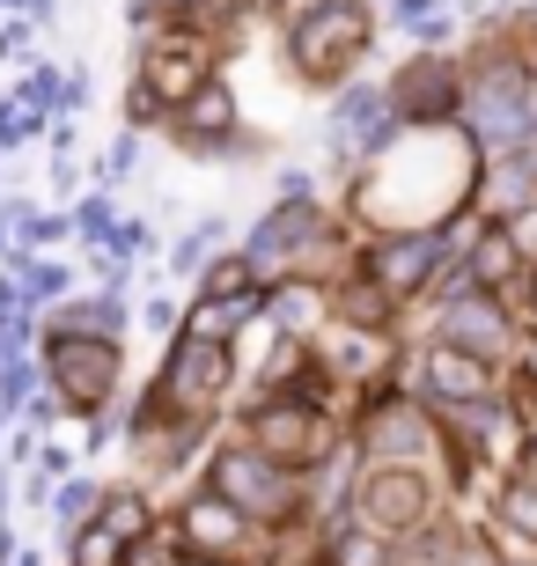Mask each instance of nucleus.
I'll list each match as a JSON object with an SVG mask.
<instances>
[{
  "label": "nucleus",
  "mask_w": 537,
  "mask_h": 566,
  "mask_svg": "<svg viewBox=\"0 0 537 566\" xmlns=\"http://www.w3.org/2000/svg\"><path fill=\"white\" fill-rule=\"evenodd\" d=\"M324 235H331V213H324L317 191H302V199H272V213L250 229L244 258H250V273H258V280H280V273H295V258L317 251Z\"/></svg>",
  "instance_id": "nucleus-11"
},
{
  "label": "nucleus",
  "mask_w": 537,
  "mask_h": 566,
  "mask_svg": "<svg viewBox=\"0 0 537 566\" xmlns=\"http://www.w3.org/2000/svg\"><path fill=\"white\" fill-rule=\"evenodd\" d=\"M96 507H104V485H89V479H74V471H66V479L52 485V515H60L66 530H82L89 515H96Z\"/></svg>",
  "instance_id": "nucleus-29"
},
{
  "label": "nucleus",
  "mask_w": 537,
  "mask_h": 566,
  "mask_svg": "<svg viewBox=\"0 0 537 566\" xmlns=\"http://www.w3.org/2000/svg\"><path fill=\"white\" fill-rule=\"evenodd\" d=\"M450 258H456V229H375L353 258V273H369L391 302H420L450 273Z\"/></svg>",
  "instance_id": "nucleus-5"
},
{
  "label": "nucleus",
  "mask_w": 537,
  "mask_h": 566,
  "mask_svg": "<svg viewBox=\"0 0 537 566\" xmlns=\"http://www.w3.org/2000/svg\"><path fill=\"white\" fill-rule=\"evenodd\" d=\"M397 310L405 302H391V294L375 287L369 273H347L339 287H331V324H361V332H391Z\"/></svg>",
  "instance_id": "nucleus-22"
},
{
  "label": "nucleus",
  "mask_w": 537,
  "mask_h": 566,
  "mask_svg": "<svg viewBox=\"0 0 537 566\" xmlns=\"http://www.w3.org/2000/svg\"><path fill=\"white\" fill-rule=\"evenodd\" d=\"M228 133H236V96H228V82L214 74V82H199L192 104L177 111V140H185L192 155H228Z\"/></svg>",
  "instance_id": "nucleus-19"
},
{
  "label": "nucleus",
  "mask_w": 537,
  "mask_h": 566,
  "mask_svg": "<svg viewBox=\"0 0 537 566\" xmlns=\"http://www.w3.org/2000/svg\"><path fill=\"white\" fill-rule=\"evenodd\" d=\"M118 338H74V332H44V382L60 390V405L74 420H96L118 398Z\"/></svg>",
  "instance_id": "nucleus-8"
},
{
  "label": "nucleus",
  "mask_w": 537,
  "mask_h": 566,
  "mask_svg": "<svg viewBox=\"0 0 537 566\" xmlns=\"http://www.w3.org/2000/svg\"><path fill=\"white\" fill-rule=\"evenodd\" d=\"M133 82H141L147 96H155V104H163L169 118H177V111L192 104V88H199V82H214V30L163 15V30H147V38H141Z\"/></svg>",
  "instance_id": "nucleus-6"
},
{
  "label": "nucleus",
  "mask_w": 537,
  "mask_h": 566,
  "mask_svg": "<svg viewBox=\"0 0 537 566\" xmlns=\"http://www.w3.org/2000/svg\"><path fill=\"white\" fill-rule=\"evenodd\" d=\"M434 338L508 368V360H516V346H523V324H516V310H508V294L472 287V294H456V302H442V316H434Z\"/></svg>",
  "instance_id": "nucleus-12"
},
{
  "label": "nucleus",
  "mask_w": 537,
  "mask_h": 566,
  "mask_svg": "<svg viewBox=\"0 0 537 566\" xmlns=\"http://www.w3.org/2000/svg\"><path fill=\"white\" fill-rule=\"evenodd\" d=\"M207 485L221 493L236 515H250L258 530H280L302 515V471H288V463H272L258 441H228V449H214L207 457Z\"/></svg>",
  "instance_id": "nucleus-3"
},
{
  "label": "nucleus",
  "mask_w": 537,
  "mask_h": 566,
  "mask_svg": "<svg viewBox=\"0 0 537 566\" xmlns=\"http://www.w3.org/2000/svg\"><path fill=\"white\" fill-rule=\"evenodd\" d=\"M22 566H38V559H22Z\"/></svg>",
  "instance_id": "nucleus-46"
},
{
  "label": "nucleus",
  "mask_w": 537,
  "mask_h": 566,
  "mask_svg": "<svg viewBox=\"0 0 537 566\" xmlns=\"http://www.w3.org/2000/svg\"><path fill=\"white\" fill-rule=\"evenodd\" d=\"M236 287H258V273H250V258H244V251L214 258L207 273H199V294H236Z\"/></svg>",
  "instance_id": "nucleus-33"
},
{
  "label": "nucleus",
  "mask_w": 537,
  "mask_h": 566,
  "mask_svg": "<svg viewBox=\"0 0 537 566\" xmlns=\"http://www.w3.org/2000/svg\"><path fill=\"white\" fill-rule=\"evenodd\" d=\"M250 434L272 463H288V471H324L339 457V420H331V405L317 398H295V390H266V398L250 405Z\"/></svg>",
  "instance_id": "nucleus-4"
},
{
  "label": "nucleus",
  "mask_w": 537,
  "mask_h": 566,
  "mask_svg": "<svg viewBox=\"0 0 537 566\" xmlns=\"http://www.w3.org/2000/svg\"><path fill=\"white\" fill-rule=\"evenodd\" d=\"M133 163H141V140H133V133H118V147H111V163H104V185H111V177H125Z\"/></svg>",
  "instance_id": "nucleus-39"
},
{
  "label": "nucleus",
  "mask_w": 537,
  "mask_h": 566,
  "mask_svg": "<svg viewBox=\"0 0 537 566\" xmlns=\"http://www.w3.org/2000/svg\"><path fill=\"white\" fill-rule=\"evenodd\" d=\"M494 515H500V530H508V537H523V545H537V479H508L494 493Z\"/></svg>",
  "instance_id": "nucleus-25"
},
{
  "label": "nucleus",
  "mask_w": 537,
  "mask_h": 566,
  "mask_svg": "<svg viewBox=\"0 0 537 566\" xmlns=\"http://www.w3.org/2000/svg\"><path fill=\"white\" fill-rule=\"evenodd\" d=\"M141 316H147V332H155V338H163V332H169V338L185 332V316H177V302H169V294H155V302H147Z\"/></svg>",
  "instance_id": "nucleus-37"
},
{
  "label": "nucleus",
  "mask_w": 537,
  "mask_h": 566,
  "mask_svg": "<svg viewBox=\"0 0 537 566\" xmlns=\"http://www.w3.org/2000/svg\"><path fill=\"white\" fill-rule=\"evenodd\" d=\"M60 88H66V74L52 60H38L30 74H22V88H16V104L22 111H60Z\"/></svg>",
  "instance_id": "nucleus-32"
},
{
  "label": "nucleus",
  "mask_w": 537,
  "mask_h": 566,
  "mask_svg": "<svg viewBox=\"0 0 537 566\" xmlns=\"http://www.w3.org/2000/svg\"><path fill=\"white\" fill-rule=\"evenodd\" d=\"M250 515H236V507L214 493V485H199L185 507H177V537H185V552H199V559H236V552L250 545Z\"/></svg>",
  "instance_id": "nucleus-15"
},
{
  "label": "nucleus",
  "mask_w": 537,
  "mask_h": 566,
  "mask_svg": "<svg viewBox=\"0 0 537 566\" xmlns=\"http://www.w3.org/2000/svg\"><path fill=\"white\" fill-rule=\"evenodd\" d=\"M118 559H125V537L104 523V507H96V515L74 530V566H118Z\"/></svg>",
  "instance_id": "nucleus-27"
},
{
  "label": "nucleus",
  "mask_w": 537,
  "mask_h": 566,
  "mask_svg": "<svg viewBox=\"0 0 537 566\" xmlns=\"http://www.w3.org/2000/svg\"><path fill=\"white\" fill-rule=\"evenodd\" d=\"M508 235H516V251H523V265H537V199L523 213H508Z\"/></svg>",
  "instance_id": "nucleus-36"
},
{
  "label": "nucleus",
  "mask_w": 537,
  "mask_h": 566,
  "mask_svg": "<svg viewBox=\"0 0 537 566\" xmlns=\"http://www.w3.org/2000/svg\"><path fill=\"white\" fill-rule=\"evenodd\" d=\"M530 441H537V434H530Z\"/></svg>",
  "instance_id": "nucleus-48"
},
{
  "label": "nucleus",
  "mask_w": 537,
  "mask_h": 566,
  "mask_svg": "<svg viewBox=\"0 0 537 566\" xmlns=\"http://www.w3.org/2000/svg\"><path fill=\"white\" fill-rule=\"evenodd\" d=\"M30 30H38V22H0V60H22V52H30Z\"/></svg>",
  "instance_id": "nucleus-40"
},
{
  "label": "nucleus",
  "mask_w": 537,
  "mask_h": 566,
  "mask_svg": "<svg viewBox=\"0 0 537 566\" xmlns=\"http://www.w3.org/2000/svg\"><path fill=\"white\" fill-rule=\"evenodd\" d=\"M317 360L331 368V382H361V390L391 382V368H397L391 332H361V324H331V338L317 346Z\"/></svg>",
  "instance_id": "nucleus-16"
},
{
  "label": "nucleus",
  "mask_w": 537,
  "mask_h": 566,
  "mask_svg": "<svg viewBox=\"0 0 537 566\" xmlns=\"http://www.w3.org/2000/svg\"><path fill=\"white\" fill-rule=\"evenodd\" d=\"M523 316H530V332H537V265L523 273Z\"/></svg>",
  "instance_id": "nucleus-43"
},
{
  "label": "nucleus",
  "mask_w": 537,
  "mask_h": 566,
  "mask_svg": "<svg viewBox=\"0 0 537 566\" xmlns=\"http://www.w3.org/2000/svg\"><path fill=\"white\" fill-rule=\"evenodd\" d=\"M500 566H537V559H500Z\"/></svg>",
  "instance_id": "nucleus-45"
},
{
  "label": "nucleus",
  "mask_w": 537,
  "mask_h": 566,
  "mask_svg": "<svg viewBox=\"0 0 537 566\" xmlns=\"http://www.w3.org/2000/svg\"><path fill=\"white\" fill-rule=\"evenodd\" d=\"M450 566H500V559H494L486 545H456V559H450Z\"/></svg>",
  "instance_id": "nucleus-42"
},
{
  "label": "nucleus",
  "mask_w": 537,
  "mask_h": 566,
  "mask_svg": "<svg viewBox=\"0 0 537 566\" xmlns=\"http://www.w3.org/2000/svg\"><path fill=\"white\" fill-rule=\"evenodd\" d=\"M258 316H266V280H258V287H236V294H199V302H192V316H185V332L228 338V346H236V332H244V324H258Z\"/></svg>",
  "instance_id": "nucleus-20"
},
{
  "label": "nucleus",
  "mask_w": 537,
  "mask_h": 566,
  "mask_svg": "<svg viewBox=\"0 0 537 566\" xmlns=\"http://www.w3.org/2000/svg\"><path fill=\"white\" fill-rule=\"evenodd\" d=\"M456 265L472 273V287H486V294H508V287H523V251H516V235H508V221H478L472 229V251H456Z\"/></svg>",
  "instance_id": "nucleus-18"
},
{
  "label": "nucleus",
  "mask_w": 537,
  "mask_h": 566,
  "mask_svg": "<svg viewBox=\"0 0 537 566\" xmlns=\"http://www.w3.org/2000/svg\"><path fill=\"white\" fill-rule=\"evenodd\" d=\"M125 118H133V126H155V118H169V111L155 104V96H147L141 82H133V96H125Z\"/></svg>",
  "instance_id": "nucleus-38"
},
{
  "label": "nucleus",
  "mask_w": 537,
  "mask_h": 566,
  "mask_svg": "<svg viewBox=\"0 0 537 566\" xmlns=\"http://www.w3.org/2000/svg\"><path fill=\"white\" fill-rule=\"evenodd\" d=\"M221 0H163V15H177V22H207Z\"/></svg>",
  "instance_id": "nucleus-41"
},
{
  "label": "nucleus",
  "mask_w": 537,
  "mask_h": 566,
  "mask_svg": "<svg viewBox=\"0 0 537 566\" xmlns=\"http://www.w3.org/2000/svg\"><path fill=\"white\" fill-rule=\"evenodd\" d=\"M118 566H185V537H169V530L155 523L147 537H133V545H125Z\"/></svg>",
  "instance_id": "nucleus-31"
},
{
  "label": "nucleus",
  "mask_w": 537,
  "mask_h": 566,
  "mask_svg": "<svg viewBox=\"0 0 537 566\" xmlns=\"http://www.w3.org/2000/svg\"><path fill=\"white\" fill-rule=\"evenodd\" d=\"M420 398L434 412H456V405H478V398H500V360H478L464 346H442L427 338V354H420Z\"/></svg>",
  "instance_id": "nucleus-13"
},
{
  "label": "nucleus",
  "mask_w": 537,
  "mask_h": 566,
  "mask_svg": "<svg viewBox=\"0 0 537 566\" xmlns=\"http://www.w3.org/2000/svg\"><path fill=\"white\" fill-rule=\"evenodd\" d=\"M353 449H361V463H427L442 449V420H434L427 398H405L391 382H375L369 398H361Z\"/></svg>",
  "instance_id": "nucleus-7"
},
{
  "label": "nucleus",
  "mask_w": 537,
  "mask_h": 566,
  "mask_svg": "<svg viewBox=\"0 0 537 566\" xmlns=\"http://www.w3.org/2000/svg\"><path fill=\"white\" fill-rule=\"evenodd\" d=\"M383 15H391L420 52H450V38H456V0H383Z\"/></svg>",
  "instance_id": "nucleus-23"
},
{
  "label": "nucleus",
  "mask_w": 537,
  "mask_h": 566,
  "mask_svg": "<svg viewBox=\"0 0 537 566\" xmlns=\"http://www.w3.org/2000/svg\"><path fill=\"white\" fill-rule=\"evenodd\" d=\"M214 243H221V221H214V213H207V221H192V229L185 235H177V251H169V273H207V265H214Z\"/></svg>",
  "instance_id": "nucleus-28"
},
{
  "label": "nucleus",
  "mask_w": 537,
  "mask_h": 566,
  "mask_svg": "<svg viewBox=\"0 0 537 566\" xmlns=\"http://www.w3.org/2000/svg\"><path fill=\"white\" fill-rule=\"evenodd\" d=\"M104 523L118 530L125 545H133V537H147V530H155V507H147L141 485H118V493H104Z\"/></svg>",
  "instance_id": "nucleus-26"
},
{
  "label": "nucleus",
  "mask_w": 537,
  "mask_h": 566,
  "mask_svg": "<svg viewBox=\"0 0 537 566\" xmlns=\"http://www.w3.org/2000/svg\"><path fill=\"white\" fill-rule=\"evenodd\" d=\"M125 324H133L125 294H74V302H60V310H52V324H44V332H74V338H125Z\"/></svg>",
  "instance_id": "nucleus-21"
},
{
  "label": "nucleus",
  "mask_w": 537,
  "mask_h": 566,
  "mask_svg": "<svg viewBox=\"0 0 537 566\" xmlns=\"http://www.w3.org/2000/svg\"><path fill=\"white\" fill-rule=\"evenodd\" d=\"M537 199V155L530 147H508V155H478L472 177V213L478 221H508Z\"/></svg>",
  "instance_id": "nucleus-14"
},
{
  "label": "nucleus",
  "mask_w": 537,
  "mask_h": 566,
  "mask_svg": "<svg viewBox=\"0 0 537 566\" xmlns=\"http://www.w3.org/2000/svg\"><path fill=\"white\" fill-rule=\"evenodd\" d=\"M228 382H236V346H228V338L177 332L155 390H147L141 412H133V434H155V427H177V420H214L221 398H228Z\"/></svg>",
  "instance_id": "nucleus-2"
},
{
  "label": "nucleus",
  "mask_w": 537,
  "mask_h": 566,
  "mask_svg": "<svg viewBox=\"0 0 537 566\" xmlns=\"http://www.w3.org/2000/svg\"><path fill=\"white\" fill-rule=\"evenodd\" d=\"M111 229H118V221H111V185H104V191H89L82 207H74V235H82V243H104Z\"/></svg>",
  "instance_id": "nucleus-34"
},
{
  "label": "nucleus",
  "mask_w": 537,
  "mask_h": 566,
  "mask_svg": "<svg viewBox=\"0 0 537 566\" xmlns=\"http://www.w3.org/2000/svg\"><path fill=\"white\" fill-rule=\"evenodd\" d=\"M104 251H111V258H125V265H141V258L155 251V235H147V221H118V229L104 235Z\"/></svg>",
  "instance_id": "nucleus-35"
},
{
  "label": "nucleus",
  "mask_w": 537,
  "mask_h": 566,
  "mask_svg": "<svg viewBox=\"0 0 537 566\" xmlns=\"http://www.w3.org/2000/svg\"><path fill=\"white\" fill-rule=\"evenodd\" d=\"M266 324L280 338H317L331 324V287L310 280V273H280L266 287Z\"/></svg>",
  "instance_id": "nucleus-17"
},
{
  "label": "nucleus",
  "mask_w": 537,
  "mask_h": 566,
  "mask_svg": "<svg viewBox=\"0 0 537 566\" xmlns=\"http://www.w3.org/2000/svg\"><path fill=\"white\" fill-rule=\"evenodd\" d=\"M185 566H228V559H199V552H185Z\"/></svg>",
  "instance_id": "nucleus-44"
},
{
  "label": "nucleus",
  "mask_w": 537,
  "mask_h": 566,
  "mask_svg": "<svg viewBox=\"0 0 537 566\" xmlns=\"http://www.w3.org/2000/svg\"><path fill=\"white\" fill-rule=\"evenodd\" d=\"M530 155H537V140H530Z\"/></svg>",
  "instance_id": "nucleus-47"
},
{
  "label": "nucleus",
  "mask_w": 537,
  "mask_h": 566,
  "mask_svg": "<svg viewBox=\"0 0 537 566\" xmlns=\"http://www.w3.org/2000/svg\"><path fill=\"white\" fill-rule=\"evenodd\" d=\"M353 515L383 537H405V530L434 523V479L427 463H369L361 485H353Z\"/></svg>",
  "instance_id": "nucleus-9"
},
{
  "label": "nucleus",
  "mask_w": 537,
  "mask_h": 566,
  "mask_svg": "<svg viewBox=\"0 0 537 566\" xmlns=\"http://www.w3.org/2000/svg\"><path fill=\"white\" fill-rule=\"evenodd\" d=\"M324 566H397V552L383 545V530L369 523H347L324 537Z\"/></svg>",
  "instance_id": "nucleus-24"
},
{
  "label": "nucleus",
  "mask_w": 537,
  "mask_h": 566,
  "mask_svg": "<svg viewBox=\"0 0 537 566\" xmlns=\"http://www.w3.org/2000/svg\"><path fill=\"white\" fill-rule=\"evenodd\" d=\"M383 8L375 0H295L288 8V66L302 74L310 88H347L353 66L375 52V30H383Z\"/></svg>",
  "instance_id": "nucleus-1"
},
{
  "label": "nucleus",
  "mask_w": 537,
  "mask_h": 566,
  "mask_svg": "<svg viewBox=\"0 0 537 566\" xmlns=\"http://www.w3.org/2000/svg\"><path fill=\"white\" fill-rule=\"evenodd\" d=\"M38 368H44V360H30V346H16V354L0 360V405H8V412L38 398Z\"/></svg>",
  "instance_id": "nucleus-30"
},
{
  "label": "nucleus",
  "mask_w": 537,
  "mask_h": 566,
  "mask_svg": "<svg viewBox=\"0 0 537 566\" xmlns=\"http://www.w3.org/2000/svg\"><path fill=\"white\" fill-rule=\"evenodd\" d=\"M391 111L413 133L456 126V118H464V66H456L450 52H413V60L391 74Z\"/></svg>",
  "instance_id": "nucleus-10"
}]
</instances>
